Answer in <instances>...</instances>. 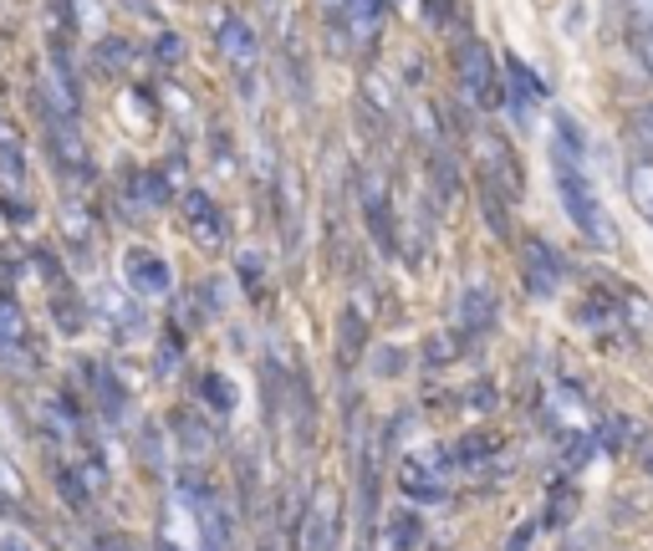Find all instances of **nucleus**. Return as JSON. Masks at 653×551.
<instances>
[{"instance_id":"f3484780","label":"nucleus","mask_w":653,"mask_h":551,"mask_svg":"<svg viewBox=\"0 0 653 551\" xmlns=\"http://www.w3.org/2000/svg\"><path fill=\"white\" fill-rule=\"evenodd\" d=\"M505 72H511V82H516V92L526 97V103H541V97H547V88H541V82L526 72V61H520V57L505 61Z\"/></svg>"},{"instance_id":"ddd939ff","label":"nucleus","mask_w":653,"mask_h":551,"mask_svg":"<svg viewBox=\"0 0 653 551\" xmlns=\"http://www.w3.org/2000/svg\"><path fill=\"white\" fill-rule=\"evenodd\" d=\"M628 194H633V205L643 209V220L653 225V164H649V159L628 164Z\"/></svg>"},{"instance_id":"412c9836","label":"nucleus","mask_w":653,"mask_h":551,"mask_svg":"<svg viewBox=\"0 0 653 551\" xmlns=\"http://www.w3.org/2000/svg\"><path fill=\"white\" fill-rule=\"evenodd\" d=\"M357 358V317L347 312L342 317V363H353Z\"/></svg>"},{"instance_id":"aec40b11","label":"nucleus","mask_w":653,"mask_h":551,"mask_svg":"<svg viewBox=\"0 0 653 551\" xmlns=\"http://www.w3.org/2000/svg\"><path fill=\"white\" fill-rule=\"evenodd\" d=\"M485 455H490V439H485V434H470V439H460V445H455V460H465V464L485 460Z\"/></svg>"},{"instance_id":"0eeeda50","label":"nucleus","mask_w":653,"mask_h":551,"mask_svg":"<svg viewBox=\"0 0 653 551\" xmlns=\"http://www.w3.org/2000/svg\"><path fill=\"white\" fill-rule=\"evenodd\" d=\"M184 215H190V236L205 245V251H220L225 245V220H220V209H215V199L199 190L184 194Z\"/></svg>"},{"instance_id":"39448f33","label":"nucleus","mask_w":653,"mask_h":551,"mask_svg":"<svg viewBox=\"0 0 653 551\" xmlns=\"http://www.w3.org/2000/svg\"><path fill=\"white\" fill-rule=\"evenodd\" d=\"M123 282L134 286L138 297H163L174 276H169V261H163V255L138 245V251H123Z\"/></svg>"},{"instance_id":"dca6fc26","label":"nucleus","mask_w":653,"mask_h":551,"mask_svg":"<svg viewBox=\"0 0 653 551\" xmlns=\"http://www.w3.org/2000/svg\"><path fill=\"white\" fill-rule=\"evenodd\" d=\"M51 153H57L67 169H88V149H82V138H72L67 128H57V134H51Z\"/></svg>"},{"instance_id":"f8f14e48","label":"nucleus","mask_w":653,"mask_h":551,"mask_svg":"<svg viewBox=\"0 0 653 551\" xmlns=\"http://www.w3.org/2000/svg\"><path fill=\"white\" fill-rule=\"evenodd\" d=\"M490 317H495V297H490L485 286H470V291L460 297V322H465L470 332H480Z\"/></svg>"},{"instance_id":"b1692460","label":"nucleus","mask_w":653,"mask_h":551,"mask_svg":"<svg viewBox=\"0 0 653 551\" xmlns=\"http://www.w3.org/2000/svg\"><path fill=\"white\" fill-rule=\"evenodd\" d=\"M531 531H536V526H520V531H516V541H511V551H526V541H531Z\"/></svg>"},{"instance_id":"6ab92c4d","label":"nucleus","mask_w":653,"mask_h":551,"mask_svg":"<svg viewBox=\"0 0 653 551\" xmlns=\"http://www.w3.org/2000/svg\"><path fill=\"white\" fill-rule=\"evenodd\" d=\"M0 495H5V501H21V495H26V485H21V475H15V464L5 449H0Z\"/></svg>"},{"instance_id":"1a4fd4ad","label":"nucleus","mask_w":653,"mask_h":551,"mask_svg":"<svg viewBox=\"0 0 653 551\" xmlns=\"http://www.w3.org/2000/svg\"><path fill=\"white\" fill-rule=\"evenodd\" d=\"M194 526H199V551H225L230 547V521L215 495H194Z\"/></svg>"},{"instance_id":"a878e982","label":"nucleus","mask_w":653,"mask_h":551,"mask_svg":"<svg viewBox=\"0 0 653 551\" xmlns=\"http://www.w3.org/2000/svg\"><path fill=\"white\" fill-rule=\"evenodd\" d=\"M103 551H134V547H128V541H107Z\"/></svg>"},{"instance_id":"9b49d317","label":"nucleus","mask_w":653,"mask_h":551,"mask_svg":"<svg viewBox=\"0 0 653 551\" xmlns=\"http://www.w3.org/2000/svg\"><path fill=\"white\" fill-rule=\"evenodd\" d=\"M220 51L225 61H236V67H251L255 61V31L240 21V15H225L220 21Z\"/></svg>"},{"instance_id":"6e6552de","label":"nucleus","mask_w":653,"mask_h":551,"mask_svg":"<svg viewBox=\"0 0 653 551\" xmlns=\"http://www.w3.org/2000/svg\"><path fill=\"white\" fill-rule=\"evenodd\" d=\"M526 286H531V297H541V301L562 286V261H557V251H551L547 240H531V245H526Z\"/></svg>"},{"instance_id":"2eb2a0df","label":"nucleus","mask_w":653,"mask_h":551,"mask_svg":"<svg viewBox=\"0 0 653 551\" xmlns=\"http://www.w3.org/2000/svg\"><path fill=\"white\" fill-rule=\"evenodd\" d=\"M199 399H205V403H215L220 414H230V409H236V388L225 383L220 372H205V378H199Z\"/></svg>"},{"instance_id":"a211bd4d","label":"nucleus","mask_w":653,"mask_h":551,"mask_svg":"<svg viewBox=\"0 0 653 551\" xmlns=\"http://www.w3.org/2000/svg\"><path fill=\"white\" fill-rule=\"evenodd\" d=\"M414 541H419V521L409 516V510H399V516L388 521V547H393V551H409Z\"/></svg>"},{"instance_id":"393cba45","label":"nucleus","mask_w":653,"mask_h":551,"mask_svg":"<svg viewBox=\"0 0 653 551\" xmlns=\"http://www.w3.org/2000/svg\"><path fill=\"white\" fill-rule=\"evenodd\" d=\"M0 551H31V547L21 537H5V541H0Z\"/></svg>"},{"instance_id":"5701e85b","label":"nucleus","mask_w":653,"mask_h":551,"mask_svg":"<svg viewBox=\"0 0 653 551\" xmlns=\"http://www.w3.org/2000/svg\"><path fill=\"white\" fill-rule=\"evenodd\" d=\"M118 61H128V42H107V67H118Z\"/></svg>"},{"instance_id":"20e7f679","label":"nucleus","mask_w":653,"mask_h":551,"mask_svg":"<svg viewBox=\"0 0 653 551\" xmlns=\"http://www.w3.org/2000/svg\"><path fill=\"white\" fill-rule=\"evenodd\" d=\"M445 470L449 464H434V460H424V455H403L399 460V485H403V495L409 501H445V491H449V480H445Z\"/></svg>"},{"instance_id":"f257e3e1","label":"nucleus","mask_w":653,"mask_h":551,"mask_svg":"<svg viewBox=\"0 0 653 551\" xmlns=\"http://www.w3.org/2000/svg\"><path fill=\"white\" fill-rule=\"evenodd\" d=\"M557 149H551V169H557V194H562V205L566 215H572V225H577L582 236L593 240V245H603L608 251L612 240V225H608V209H603V199H597L593 180H587V169H582V134H577V123L557 118Z\"/></svg>"},{"instance_id":"7ed1b4c3","label":"nucleus","mask_w":653,"mask_h":551,"mask_svg":"<svg viewBox=\"0 0 653 551\" xmlns=\"http://www.w3.org/2000/svg\"><path fill=\"white\" fill-rule=\"evenodd\" d=\"M297 551H337V501L326 491L312 495V506L297 526Z\"/></svg>"},{"instance_id":"f03ea898","label":"nucleus","mask_w":653,"mask_h":551,"mask_svg":"<svg viewBox=\"0 0 653 551\" xmlns=\"http://www.w3.org/2000/svg\"><path fill=\"white\" fill-rule=\"evenodd\" d=\"M460 88L465 97L476 107H495L501 103V82H495V61H490V51L480 42H470L460 51Z\"/></svg>"},{"instance_id":"4468645a","label":"nucleus","mask_w":653,"mask_h":551,"mask_svg":"<svg viewBox=\"0 0 653 551\" xmlns=\"http://www.w3.org/2000/svg\"><path fill=\"white\" fill-rule=\"evenodd\" d=\"M383 5H388V0H347V21H353L357 36H373V31H378Z\"/></svg>"},{"instance_id":"423d86ee","label":"nucleus","mask_w":653,"mask_h":551,"mask_svg":"<svg viewBox=\"0 0 653 551\" xmlns=\"http://www.w3.org/2000/svg\"><path fill=\"white\" fill-rule=\"evenodd\" d=\"M42 107L51 113L57 123H67L77 113V82H72V72H67V61L61 57H46L42 61Z\"/></svg>"},{"instance_id":"4be33fe9","label":"nucleus","mask_w":653,"mask_h":551,"mask_svg":"<svg viewBox=\"0 0 653 551\" xmlns=\"http://www.w3.org/2000/svg\"><path fill=\"white\" fill-rule=\"evenodd\" d=\"M159 61H179V36H163L159 42Z\"/></svg>"},{"instance_id":"9d476101","label":"nucleus","mask_w":653,"mask_h":551,"mask_svg":"<svg viewBox=\"0 0 653 551\" xmlns=\"http://www.w3.org/2000/svg\"><path fill=\"white\" fill-rule=\"evenodd\" d=\"M26 347H31V328H26V317H21V307H15L11 297H0V358H26Z\"/></svg>"}]
</instances>
